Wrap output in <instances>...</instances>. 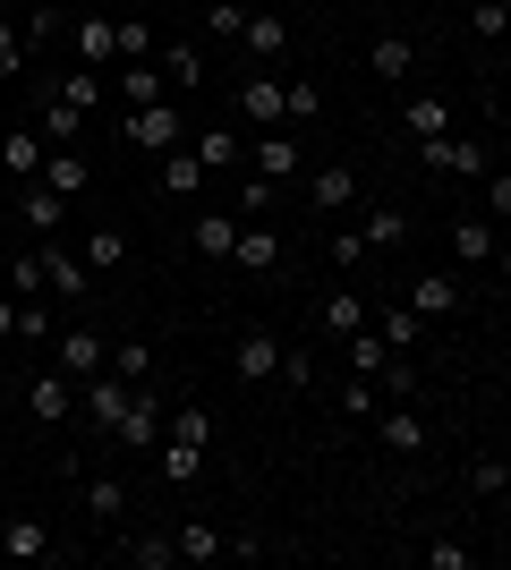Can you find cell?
<instances>
[{
	"label": "cell",
	"mask_w": 511,
	"mask_h": 570,
	"mask_svg": "<svg viewBox=\"0 0 511 570\" xmlns=\"http://www.w3.org/2000/svg\"><path fill=\"white\" fill-rule=\"evenodd\" d=\"M154 170H163V196H196V188H205V163H196L188 145H170V154H154Z\"/></svg>",
	"instance_id": "30"
},
{
	"label": "cell",
	"mask_w": 511,
	"mask_h": 570,
	"mask_svg": "<svg viewBox=\"0 0 511 570\" xmlns=\"http://www.w3.org/2000/svg\"><path fill=\"white\" fill-rule=\"evenodd\" d=\"M77 476H86V485H77L86 520H95V528H120L128 520V485H120V476H102V469H77Z\"/></svg>",
	"instance_id": "15"
},
{
	"label": "cell",
	"mask_w": 511,
	"mask_h": 570,
	"mask_svg": "<svg viewBox=\"0 0 511 570\" xmlns=\"http://www.w3.org/2000/svg\"><path fill=\"white\" fill-rule=\"evenodd\" d=\"M77 256H86V273H120V264H128V230H111V222H102V230H86V247H77Z\"/></svg>",
	"instance_id": "34"
},
{
	"label": "cell",
	"mask_w": 511,
	"mask_h": 570,
	"mask_svg": "<svg viewBox=\"0 0 511 570\" xmlns=\"http://www.w3.org/2000/svg\"><path fill=\"white\" fill-rule=\"evenodd\" d=\"M43 128H9V137H0V170H9V179H35V170H43Z\"/></svg>",
	"instance_id": "24"
},
{
	"label": "cell",
	"mask_w": 511,
	"mask_h": 570,
	"mask_svg": "<svg viewBox=\"0 0 511 570\" xmlns=\"http://www.w3.org/2000/svg\"><path fill=\"white\" fill-rule=\"evenodd\" d=\"M366 324H375V341H384V350H401V357H410L417 341H426V324H417L410 307H384V315H366Z\"/></svg>",
	"instance_id": "35"
},
{
	"label": "cell",
	"mask_w": 511,
	"mask_h": 570,
	"mask_svg": "<svg viewBox=\"0 0 511 570\" xmlns=\"http://www.w3.org/2000/svg\"><path fill=\"white\" fill-rule=\"evenodd\" d=\"M341 409H350V417H375V409H384V392H375V383H366V375H350V392H341Z\"/></svg>",
	"instance_id": "50"
},
{
	"label": "cell",
	"mask_w": 511,
	"mask_h": 570,
	"mask_svg": "<svg viewBox=\"0 0 511 570\" xmlns=\"http://www.w3.org/2000/svg\"><path fill=\"white\" fill-rule=\"evenodd\" d=\"M469 494H478V502H503V494H511V460H503V452H487L478 469H469Z\"/></svg>",
	"instance_id": "39"
},
{
	"label": "cell",
	"mask_w": 511,
	"mask_h": 570,
	"mask_svg": "<svg viewBox=\"0 0 511 570\" xmlns=\"http://www.w3.org/2000/svg\"><path fill=\"white\" fill-rule=\"evenodd\" d=\"M170 553H179V562H222V528L188 520V528H179V537H170Z\"/></svg>",
	"instance_id": "38"
},
{
	"label": "cell",
	"mask_w": 511,
	"mask_h": 570,
	"mask_svg": "<svg viewBox=\"0 0 511 570\" xmlns=\"http://www.w3.org/2000/svg\"><path fill=\"white\" fill-rule=\"evenodd\" d=\"M401 307H410L417 324H452V315H461V282H452V273H417Z\"/></svg>",
	"instance_id": "10"
},
{
	"label": "cell",
	"mask_w": 511,
	"mask_h": 570,
	"mask_svg": "<svg viewBox=\"0 0 511 570\" xmlns=\"http://www.w3.org/2000/svg\"><path fill=\"white\" fill-rule=\"evenodd\" d=\"M111 375H128V383H154V350H146V341H120V350H111Z\"/></svg>",
	"instance_id": "44"
},
{
	"label": "cell",
	"mask_w": 511,
	"mask_h": 570,
	"mask_svg": "<svg viewBox=\"0 0 511 570\" xmlns=\"http://www.w3.org/2000/svg\"><path fill=\"white\" fill-rule=\"evenodd\" d=\"M188 247L205 264H230V247H239V214H196L188 222Z\"/></svg>",
	"instance_id": "21"
},
{
	"label": "cell",
	"mask_w": 511,
	"mask_h": 570,
	"mask_svg": "<svg viewBox=\"0 0 511 570\" xmlns=\"http://www.w3.org/2000/svg\"><path fill=\"white\" fill-rule=\"evenodd\" d=\"M77 60H86V69H111V60H120V18L86 9V18H77Z\"/></svg>",
	"instance_id": "16"
},
{
	"label": "cell",
	"mask_w": 511,
	"mask_h": 570,
	"mask_svg": "<svg viewBox=\"0 0 511 570\" xmlns=\"http://www.w3.org/2000/svg\"><path fill=\"white\" fill-rule=\"evenodd\" d=\"M111 443H120V452H154V443H163V401H154L146 383H137V401H128V417L111 426Z\"/></svg>",
	"instance_id": "14"
},
{
	"label": "cell",
	"mask_w": 511,
	"mask_h": 570,
	"mask_svg": "<svg viewBox=\"0 0 511 570\" xmlns=\"http://www.w3.org/2000/svg\"><path fill=\"white\" fill-rule=\"evenodd\" d=\"M375 443H384L392 460H417V452H426V417H417L410 401H384V409H375Z\"/></svg>",
	"instance_id": "8"
},
{
	"label": "cell",
	"mask_w": 511,
	"mask_h": 570,
	"mask_svg": "<svg viewBox=\"0 0 511 570\" xmlns=\"http://www.w3.org/2000/svg\"><path fill=\"white\" fill-rule=\"evenodd\" d=\"M452 256H461L469 273H487V264H494V222H478V214L452 222Z\"/></svg>",
	"instance_id": "31"
},
{
	"label": "cell",
	"mask_w": 511,
	"mask_h": 570,
	"mask_svg": "<svg viewBox=\"0 0 511 570\" xmlns=\"http://www.w3.org/2000/svg\"><path fill=\"white\" fill-rule=\"evenodd\" d=\"M469 562H478V553H469L461 537H443V546H426V570H469Z\"/></svg>",
	"instance_id": "51"
},
{
	"label": "cell",
	"mask_w": 511,
	"mask_h": 570,
	"mask_svg": "<svg viewBox=\"0 0 511 570\" xmlns=\"http://www.w3.org/2000/svg\"><path fill=\"white\" fill-rule=\"evenodd\" d=\"M163 452H196V460H205V452H214V409H163Z\"/></svg>",
	"instance_id": "13"
},
{
	"label": "cell",
	"mask_w": 511,
	"mask_h": 570,
	"mask_svg": "<svg viewBox=\"0 0 511 570\" xmlns=\"http://www.w3.org/2000/svg\"><path fill=\"white\" fill-rule=\"evenodd\" d=\"M273 205H282V188H273V179H256V170H247L239 188H230V214H239V222H265Z\"/></svg>",
	"instance_id": "37"
},
{
	"label": "cell",
	"mask_w": 511,
	"mask_h": 570,
	"mask_svg": "<svg viewBox=\"0 0 511 570\" xmlns=\"http://www.w3.org/2000/svg\"><path fill=\"white\" fill-rule=\"evenodd\" d=\"M188 154L205 163V179H222V170H239L247 137H230V128H188Z\"/></svg>",
	"instance_id": "20"
},
{
	"label": "cell",
	"mask_w": 511,
	"mask_h": 570,
	"mask_svg": "<svg viewBox=\"0 0 511 570\" xmlns=\"http://www.w3.org/2000/svg\"><path fill=\"white\" fill-rule=\"evenodd\" d=\"M35 128H43V145H86V111H69L60 95L35 102Z\"/></svg>",
	"instance_id": "29"
},
{
	"label": "cell",
	"mask_w": 511,
	"mask_h": 570,
	"mask_svg": "<svg viewBox=\"0 0 511 570\" xmlns=\"http://www.w3.org/2000/svg\"><path fill=\"white\" fill-rule=\"evenodd\" d=\"M120 60H154V26L146 18H120ZM111 60V69H120Z\"/></svg>",
	"instance_id": "46"
},
{
	"label": "cell",
	"mask_w": 511,
	"mask_h": 570,
	"mask_svg": "<svg viewBox=\"0 0 511 570\" xmlns=\"http://www.w3.org/2000/svg\"><path fill=\"white\" fill-rule=\"evenodd\" d=\"M298 196L316 214H350L358 205V163H324V170H298Z\"/></svg>",
	"instance_id": "7"
},
{
	"label": "cell",
	"mask_w": 511,
	"mask_h": 570,
	"mask_svg": "<svg viewBox=\"0 0 511 570\" xmlns=\"http://www.w3.org/2000/svg\"><path fill=\"white\" fill-rule=\"evenodd\" d=\"M239 119L247 128H282V77H247L239 86Z\"/></svg>",
	"instance_id": "26"
},
{
	"label": "cell",
	"mask_w": 511,
	"mask_h": 570,
	"mask_svg": "<svg viewBox=\"0 0 511 570\" xmlns=\"http://www.w3.org/2000/svg\"><path fill=\"white\" fill-rule=\"evenodd\" d=\"M417 163L426 170H443V179H478V170H494V145H478V137H417Z\"/></svg>",
	"instance_id": "4"
},
{
	"label": "cell",
	"mask_w": 511,
	"mask_h": 570,
	"mask_svg": "<svg viewBox=\"0 0 511 570\" xmlns=\"http://www.w3.org/2000/svg\"><path fill=\"white\" fill-rule=\"evenodd\" d=\"M128 401H137V383H128V375H111V366L77 383V409H86V426H95V434H111V426H120V417H128Z\"/></svg>",
	"instance_id": "5"
},
{
	"label": "cell",
	"mask_w": 511,
	"mask_h": 570,
	"mask_svg": "<svg viewBox=\"0 0 511 570\" xmlns=\"http://www.w3.org/2000/svg\"><path fill=\"white\" fill-rule=\"evenodd\" d=\"M0 77H26V35H18V18H0Z\"/></svg>",
	"instance_id": "48"
},
{
	"label": "cell",
	"mask_w": 511,
	"mask_h": 570,
	"mask_svg": "<svg viewBox=\"0 0 511 570\" xmlns=\"http://www.w3.org/2000/svg\"><path fill=\"white\" fill-rule=\"evenodd\" d=\"M324 256H333L341 273H358V264H366V247H358V230H333V247H324Z\"/></svg>",
	"instance_id": "53"
},
{
	"label": "cell",
	"mask_w": 511,
	"mask_h": 570,
	"mask_svg": "<svg viewBox=\"0 0 511 570\" xmlns=\"http://www.w3.org/2000/svg\"><path fill=\"white\" fill-rule=\"evenodd\" d=\"M51 95L69 102V111H86V119H95V111H102V77H95V69H77V77H60Z\"/></svg>",
	"instance_id": "40"
},
{
	"label": "cell",
	"mask_w": 511,
	"mask_h": 570,
	"mask_svg": "<svg viewBox=\"0 0 511 570\" xmlns=\"http://www.w3.org/2000/svg\"><path fill=\"white\" fill-rule=\"evenodd\" d=\"M51 366H60L69 383H86V375H102V366H111V341L86 333V324H69V333H51Z\"/></svg>",
	"instance_id": "6"
},
{
	"label": "cell",
	"mask_w": 511,
	"mask_h": 570,
	"mask_svg": "<svg viewBox=\"0 0 511 570\" xmlns=\"http://www.w3.org/2000/svg\"><path fill=\"white\" fill-rule=\"evenodd\" d=\"M128 562H137V570H170L179 553H170V537H137V546H128Z\"/></svg>",
	"instance_id": "49"
},
{
	"label": "cell",
	"mask_w": 511,
	"mask_h": 570,
	"mask_svg": "<svg viewBox=\"0 0 511 570\" xmlns=\"http://www.w3.org/2000/svg\"><path fill=\"white\" fill-rule=\"evenodd\" d=\"M18 214L35 222V230H43V238H51V230H60V222H69V196H51L43 179H18Z\"/></svg>",
	"instance_id": "28"
},
{
	"label": "cell",
	"mask_w": 511,
	"mask_h": 570,
	"mask_svg": "<svg viewBox=\"0 0 511 570\" xmlns=\"http://www.w3.org/2000/svg\"><path fill=\"white\" fill-rule=\"evenodd\" d=\"M341 350H350V375H366V383H375V375L392 366V357H401V350H384V341H375V324H366V333H350Z\"/></svg>",
	"instance_id": "36"
},
{
	"label": "cell",
	"mask_w": 511,
	"mask_h": 570,
	"mask_svg": "<svg viewBox=\"0 0 511 570\" xmlns=\"http://www.w3.org/2000/svg\"><path fill=\"white\" fill-rule=\"evenodd\" d=\"M230 366H239V383H273V366H282V333L247 324V333L230 341Z\"/></svg>",
	"instance_id": "12"
},
{
	"label": "cell",
	"mask_w": 511,
	"mask_h": 570,
	"mask_svg": "<svg viewBox=\"0 0 511 570\" xmlns=\"http://www.w3.org/2000/svg\"><path fill=\"white\" fill-rule=\"evenodd\" d=\"M163 86H170V95H196V86H205V51H196V43H170L163 51Z\"/></svg>",
	"instance_id": "32"
},
{
	"label": "cell",
	"mask_w": 511,
	"mask_h": 570,
	"mask_svg": "<svg viewBox=\"0 0 511 570\" xmlns=\"http://www.w3.org/2000/svg\"><path fill=\"white\" fill-rule=\"evenodd\" d=\"M401 119H410V137H443V128H452V102H443V95H417Z\"/></svg>",
	"instance_id": "41"
},
{
	"label": "cell",
	"mask_w": 511,
	"mask_h": 570,
	"mask_svg": "<svg viewBox=\"0 0 511 570\" xmlns=\"http://www.w3.org/2000/svg\"><path fill=\"white\" fill-rule=\"evenodd\" d=\"M273 383H291V392H316V357L282 341V366H273Z\"/></svg>",
	"instance_id": "43"
},
{
	"label": "cell",
	"mask_w": 511,
	"mask_h": 570,
	"mask_svg": "<svg viewBox=\"0 0 511 570\" xmlns=\"http://www.w3.org/2000/svg\"><path fill=\"white\" fill-rule=\"evenodd\" d=\"M51 333H60V315L43 298H18V341H51Z\"/></svg>",
	"instance_id": "45"
},
{
	"label": "cell",
	"mask_w": 511,
	"mask_h": 570,
	"mask_svg": "<svg viewBox=\"0 0 511 570\" xmlns=\"http://www.w3.org/2000/svg\"><path fill=\"white\" fill-rule=\"evenodd\" d=\"M324 119V86L316 77H282V128H316Z\"/></svg>",
	"instance_id": "27"
},
{
	"label": "cell",
	"mask_w": 511,
	"mask_h": 570,
	"mask_svg": "<svg viewBox=\"0 0 511 570\" xmlns=\"http://www.w3.org/2000/svg\"><path fill=\"white\" fill-rule=\"evenodd\" d=\"M230 273H282V238L265 222H239V247H230Z\"/></svg>",
	"instance_id": "19"
},
{
	"label": "cell",
	"mask_w": 511,
	"mask_h": 570,
	"mask_svg": "<svg viewBox=\"0 0 511 570\" xmlns=\"http://www.w3.org/2000/svg\"><path fill=\"white\" fill-rule=\"evenodd\" d=\"M120 137L137 154H170V145H188V95H163L146 111H120Z\"/></svg>",
	"instance_id": "1"
},
{
	"label": "cell",
	"mask_w": 511,
	"mask_h": 570,
	"mask_svg": "<svg viewBox=\"0 0 511 570\" xmlns=\"http://www.w3.org/2000/svg\"><path fill=\"white\" fill-rule=\"evenodd\" d=\"M239 43H247V60H282V51H291V18H282V9H247Z\"/></svg>",
	"instance_id": "17"
},
{
	"label": "cell",
	"mask_w": 511,
	"mask_h": 570,
	"mask_svg": "<svg viewBox=\"0 0 511 570\" xmlns=\"http://www.w3.org/2000/svg\"><path fill=\"white\" fill-rule=\"evenodd\" d=\"M503 26H511V0H478V9H469V35H478V43H503Z\"/></svg>",
	"instance_id": "42"
},
{
	"label": "cell",
	"mask_w": 511,
	"mask_h": 570,
	"mask_svg": "<svg viewBox=\"0 0 511 570\" xmlns=\"http://www.w3.org/2000/svg\"><path fill=\"white\" fill-rule=\"evenodd\" d=\"M35 179H43L51 196H86V179H95V170H86V145H51Z\"/></svg>",
	"instance_id": "18"
},
{
	"label": "cell",
	"mask_w": 511,
	"mask_h": 570,
	"mask_svg": "<svg viewBox=\"0 0 511 570\" xmlns=\"http://www.w3.org/2000/svg\"><path fill=\"white\" fill-rule=\"evenodd\" d=\"M9 298H43V273H35V256L9 264Z\"/></svg>",
	"instance_id": "52"
},
{
	"label": "cell",
	"mask_w": 511,
	"mask_h": 570,
	"mask_svg": "<svg viewBox=\"0 0 511 570\" xmlns=\"http://www.w3.org/2000/svg\"><path fill=\"white\" fill-rule=\"evenodd\" d=\"M0 553H9V562H43V553H51V528L43 520H9V528H0Z\"/></svg>",
	"instance_id": "33"
},
{
	"label": "cell",
	"mask_w": 511,
	"mask_h": 570,
	"mask_svg": "<svg viewBox=\"0 0 511 570\" xmlns=\"http://www.w3.org/2000/svg\"><path fill=\"white\" fill-rule=\"evenodd\" d=\"M410 69H417V43H410V35H375V43H366V77H384V86H401Z\"/></svg>",
	"instance_id": "22"
},
{
	"label": "cell",
	"mask_w": 511,
	"mask_h": 570,
	"mask_svg": "<svg viewBox=\"0 0 511 570\" xmlns=\"http://www.w3.org/2000/svg\"><path fill=\"white\" fill-rule=\"evenodd\" d=\"M26 417H35V426H60V417H77V383L60 375V366H43V375L26 383Z\"/></svg>",
	"instance_id": "9"
},
{
	"label": "cell",
	"mask_w": 511,
	"mask_h": 570,
	"mask_svg": "<svg viewBox=\"0 0 511 570\" xmlns=\"http://www.w3.org/2000/svg\"><path fill=\"white\" fill-rule=\"evenodd\" d=\"M256 179H273V188H291L298 170H307V137H291V128H273V137H247V154H239Z\"/></svg>",
	"instance_id": "2"
},
{
	"label": "cell",
	"mask_w": 511,
	"mask_h": 570,
	"mask_svg": "<svg viewBox=\"0 0 511 570\" xmlns=\"http://www.w3.org/2000/svg\"><path fill=\"white\" fill-rule=\"evenodd\" d=\"M366 315H375V307L341 282V289H324V298H316V333H324V341H350V333H366Z\"/></svg>",
	"instance_id": "11"
},
{
	"label": "cell",
	"mask_w": 511,
	"mask_h": 570,
	"mask_svg": "<svg viewBox=\"0 0 511 570\" xmlns=\"http://www.w3.org/2000/svg\"><path fill=\"white\" fill-rule=\"evenodd\" d=\"M35 273H43V298H60V307H86V282H95V273H86V256H77V247L43 238V247H35Z\"/></svg>",
	"instance_id": "3"
},
{
	"label": "cell",
	"mask_w": 511,
	"mask_h": 570,
	"mask_svg": "<svg viewBox=\"0 0 511 570\" xmlns=\"http://www.w3.org/2000/svg\"><path fill=\"white\" fill-rule=\"evenodd\" d=\"M18 333V298H0V341Z\"/></svg>",
	"instance_id": "54"
},
{
	"label": "cell",
	"mask_w": 511,
	"mask_h": 570,
	"mask_svg": "<svg viewBox=\"0 0 511 570\" xmlns=\"http://www.w3.org/2000/svg\"><path fill=\"white\" fill-rule=\"evenodd\" d=\"M247 26V0H205V35H239Z\"/></svg>",
	"instance_id": "47"
},
{
	"label": "cell",
	"mask_w": 511,
	"mask_h": 570,
	"mask_svg": "<svg viewBox=\"0 0 511 570\" xmlns=\"http://www.w3.org/2000/svg\"><path fill=\"white\" fill-rule=\"evenodd\" d=\"M111 95H120V111H146V102H163V69H146V60H120V77H111Z\"/></svg>",
	"instance_id": "23"
},
{
	"label": "cell",
	"mask_w": 511,
	"mask_h": 570,
	"mask_svg": "<svg viewBox=\"0 0 511 570\" xmlns=\"http://www.w3.org/2000/svg\"><path fill=\"white\" fill-rule=\"evenodd\" d=\"M401 238H410V214H401V205H366V222H358L366 256H384V247H401Z\"/></svg>",
	"instance_id": "25"
}]
</instances>
